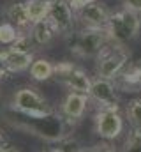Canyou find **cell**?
<instances>
[{
    "instance_id": "obj_1",
    "label": "cell",
    "mask_w": 141,
    "mask_h": 152,
    "mask_svg": "<svg viewBox=\"0 0 141 152\" xmlns=\"http://www.w3.org/2000/svg\"><path fill=\"white\" fill-rule=\"evenodd\" d=\"M4 120L11 127L23 131L27 134H34L41 140L49 142V143L62 142L64 138L72 134V129H74V122L67 120L57 110L53 113L42 115V117H30V115H23L12 110V112L4 115Z\"/></svg>"
},
{
    "instance_id": "obj_2",
    "label": "cell",
    "mask_w": 141,
    "mask_h": 152,
    "mask_svg": "<svg viewBox=\"0 0 141 152\" xmlns=\"http://www.w3.org/2000/svg\"><path fill=\"white\" fill-rule=\"evenodd\" d=\"M69 50L79 58H97L101 51L111 42L106 28H88L81 27L69 37Z\"/></svg>"
},
{
    "instance_id": "obj_3",
    "label": "cell",
    "mask_w": 141,
    "mask_h": 152,
    "mask_svg": "<svg viewBox=\"0 0 141 152\" xmlns=\"http://www.w3.org/2000/svg\"><path fill=\"white\" fill-rule=\"evenodd\" d=\"M141 28V14L132 12L129 9L111 12V18L106 25V34L111 42L115 44H129L140 34Z\"/></svg>"
},
{
    "instance_id": "obj_4",
    "label": "cell",
    "mask_w": 141,
    "mask_h": 152,
    "mask_svg": "<svg viewBox=\"0 0 141 152\" xmlns=\"http://www.w3.org/2000/svg\"><path fill=\"white\" fill-rule=\"evenodd\" d=\"M95 60H97L95 62V75L99 78L115 80L124 71V67L129 64L131 51L125 46H122V44L109 42Z\"/></svg>"
},
{
    "instance_id": "obj_5",
    "label": "cell",
    "mask_w": 141,
    "mask_h": 152,
    "mask_svg": "<svg viewBox=\"0 0 141 152\" xmlns=\"http://www.w3.org/2000/svg\"><path fill=\"white\" fill-rule=\"evenodd\" d=\"M11 108L14 112H20L23 115H30V117H42V115H49L55 110L48 104V101L32 87H21L14 92L12 99H11Z\"/></svg>"
},
{
    "instance_id": "obj_6",
    "label": "cell",
    "mask_w": 141,
    "mask_h": 152,
    "mask_svg": "<svg viewBox=\"0 0 141 152\" xmlns=\"http://www.w3.org/2000/svg\"><path fill=\"white\" fill-rule=\"evenodd\" d=\"M118 87L115 80L106 78H94L92 88L88 92V97L92 103H95L97 110H120V96Z\"/></svg>"
},
{
    "instance_id": "obj_7",
    "label": "cell",
    "mask_w": 141,
    "mask_h": 152,
    "mask_svg": "<svg viewBox=\"0 0 141 152\" xmlns=\"http://www.w3.org/2000/svg\"><path fill=\"white\" fill-rule=\"evenodd\" d=\"M125 127V117L120 110H97L94 115V129L106 142L116 140Z\"/></svg>"
},
{
    "instance_id": "obj_8",
    "label": "cell",
    "mask_w": 141,
    "mask_h": 152,
    "mask_svg": "<svg viewBox=\"0 0 141 152\" xmlns=\"http://www.w3.org/2000/svg\"><path fill=\"white\" fill-rule=\"evenodd\" d=\"M48 18L53 21V25L57 27L58 34L64 37H69L76 27V12L70 7L69 0H49V14Z\"/></svg>"
},
{
    "instance_id": "obj_9",
    "label": "cell",
    "mask_w": 141,
    "mask_h": 152,
    "mask_svg": "<svg viewBox=\"0 0 141 152\" xmlns=\"http://www.w3.org/2000/svg\"><path fill=\"white\" fill-rule=\"evenodd\" d=\"M109 18H111V12L99 0L90 2L88 5H85L81 11L76 12V20L79 21V25L88 28H106Z\"/></svg>"
},
{
    "instance_id": "obj_10",
    "label": "cell",
    "mask_w": 141,
    "mask_h": 152,
    "mask_svg": "<svg viewBox=\"0 0 141 152\" xmlns=\"http://www.w3.org/2000/svg\"><path fill=\"white\" fill-rule=\"evenodd\" d=\"M90 104V97L86 94H79V92H67V96L64 97L58 112L64 115L70 122H79L83 118V115L86 112Z\"/></svg>"
},
{
    "instance_id": "obj_11",
    "label": "cell",
    "mask_w": 141,
    "mask_h": 152,
    "mask_svg": "<svg viewBox=\"0 0 141 152\" xmlns=\"http://www.w3.org/2000/svg\"><path fill=\"white\" fill-rule=\"evenodd\" d=\"M115 83L120 92H141V60L129 62L115 78Z\"/></svg>"
},
{
    "instance_id": "obj_12",
    "label": "cell",
    "mask_w": 141,
    "mask_h": 152,
    "mask_svg": "<svg viewBox=\"0 0 141 152\" xmlns=\"http://www.w3.org/2000/svg\"><path fill=\"white\" fill-rule=\"evenodd\" d=\"M60 81L69 88V92H79V94H86V96H88V92H90V88H92L94 78H90L88 73L83 71L81 67H76V66H74Z\"/></svg>"
},
{
    "instance_id": "obj_13",
    "label": "cell",
    "mask_w": 141,
    "mask_h": 152,
    "mask_svg": "<svg viewBox=\"0 0 141 152\" xmlns=\"http://www.w3.org/2000/svg\"><path fill=\"white\" fill-rule=\"evenodd\" d=\"M0 60L7 66V69L11 73L16 71H25L30 69L32 62H34V53H21V51H14V50H0Z\"/></svg>"
},
{
    "instance_id": "obj_14",
    "label": "cell",
    "mask_w": 141,
    "mask_h": 152,
    "mask_svg": "<svg viewBox=\"0 0 141 152\" xmlns=\"http://www.w3.org/2000/svg\"><path fill=\"white\" fill-rule=\"evenodd\" d=\"M28 34H30V37L34 39L35 46H46V44H49L53 39L58 36V30H57V27L53 25V21L49 18H44V20L30 25Z\"/></svg>"
},
{
    "instance_id": "obj_15",
    "label": "cell",
    "mask_w": 141,
    "mask_h": 152,
    "mask_svg": "<svg viewBox=\"0 0 141 152\" xmlns=\"http://www.w3.org/2000/svg\"><path fill=\"white\" fill-rule=\"evenodd\" d=\"M7 14V20L9 23H12L18 30H23V28H28L32 23H30V18H28V11H27V4L25 2H16V4H11L5 11Z\"/></svg>"
},
{
    "instance_id": "obj_16",
    "label": "cell",
    "mask_w": 141,
    "mask_h": 152,
    "mask_svg": "<svg viewBox=\"0 0 141 152\" xmlns=\"http://www.w3.org/2000/svg\"><path fill=\"white\" fill-rule=\"evenodd\" d=\"M28 71L30 78L35 81H48L55 76V64H51L48 58H35Z\"/></svg>"
},
{
    "instance_id": "obj_17",
    "label": "cell",
    "mask_w": 141,
    "mask_h": 152,
    "mask_svg": "<svg viewBox=\"0 0 141 152\" xmlns=\"http://www.w3.org/2000/svg\"><path fill=\"white\" fill-rule=\"evenodd\" d=\"M27 11L30 23H37L49 14V0H27Z\"/></svg>"
},
{
    "instance_id": "obj_18",
    "label": "cell",
    "mask_w": 141,
    "mask_h": 152,
    "mask_svg": "<svg viewBox=\"0 0 141 152\" xmlns=\"http://www.w3.org/2000/svg\"><path fill=\"white\" fill-rule=\"evenodd\" d=\"M125 118L129 120V124L132 127H140L141 129V96L131 99L127 103V106H125Z\"/></svg>"
},
{
    "instance_id": "obj_19",
    "label": "cell",
    "mask_w": 141,
    "mask_h": 152,
    "mask_svg": "<svg viewBox=\"0 0 141 152\" xmlns=\"http://www.w3.org/2000/svg\"><path fill=\"white\" fill-rule=\"evenodd\" d=\"M120 152H141V129L140 127H131L127 133L122 151Z\"/></svg>"
},
{
    "instance_id": "obj_20",
    "label": "cell",
    "mask_w": 141,
    "mask_h": 152,
    "mask_svg": "<svg viewBox=\"0 0 141 152\" xmlns=\"http://www.w3.org/2000/svg\"><path fill=\"white\" fill-rule=\"evenodd\" d=\"M34 39L30 37V34L28 32H21L18 39L11 44V46H7L9 50H14V51H21V53H34Z\"/></svg>"
},
{
    "instance_id": "obj_21",
    "label": "cell",
    "mask_w": 141,
    "mask_h": 152,
    "mask_svg": "<svg viewBox=\"0 0 141 152\" xmlns=\"http://www.w3.org/2000/svg\"><path fill=\"white\" fill-rule=\"evenodd\" d=\"M21 32L12 25V23H2L0 25V44H5V46H11L16 39H18V36H20Z\"/></svg>"
},
{
    "instance_id": "obj_22",
    "label": "cell",
    "mask_w": 141,
    "mask_h": 152,
    "mask_svg": "<svg viewBox=\"0 0 141 152\" xmlns=\"http://www.w3.org/2000/svg\"><path fill=\"white\" fill-rule=\"evenodd\" d=\"M58 147V151L60 152H85V147L79 143V140L78 138H74L72 134H69L67 138H64L62 142H58L57 143Z\"/></svg>"
},
{
    "instance_id": "obj_23",
    "label": "cell",
    "mask_w": 141,
    "mask_h": 152,
    "mask_svg": "<svg viewBox=\"0 0 141 152\" xmlns=\"http://www.w3.org/2000/svg\"><path fill=\"white\" fill-rule=\"evenodd\" d=\"M124 9H129L132 12H138L141 14V0H120Z\"/></svg>"
},
{
    "instance_id": "obj_24",
    "label": "cell",
    "mask_w": 141,
    "mask_h": 152,
    "mask_svg": "<svg viewBox=\"0 0 141 152\" xmlns=\"http://www.w3.org/2000/svg\"><path fill=\"white\" fill-rule=\"evenodd\" d=\"M85 152H118L116 149H113L111 145H95V147H90V149H85Z\"/></svg>"
},
{
    "instance_id": "obj_25",
    "label": "cell",
    "mask_w": 141,
    "mask_h": 152,
    "mask_svg": "<svg viewBox=\"0 0 141 152\" xmlns=\"http://www.w3.org/2000/svg\"><path fill=\"white\" fill-rule=\"evenodd\" d=\"M90 2H94V0H69L70 7L74 9V12H78V11H81L85 5H88Z\"/></svg>"
},
{
    "instance_id": "obj_26",
    "label": "cell",
    "mask_w": 141,
    "mask_h": 152,
    "mask_svg": "<svg viewBox=\"0 0 141 152\" xmlns=\"http://www.w3.org/2000/svg\"><path fill=\"white\" fill-rule=\"evenodd\" d=\"M9 73H11V71L7 69V66H5V64L0 60V81H2V80H4V78H5L7 75H9Z\"/></svg>"
},
{
    "instance_id": "obj_27",
    "label": "cell",
    "mask_w": 141,
    "mask_h": 152,
    "mask_svg": "<svg viewBox=\"0 0 141 152\" xmlns=\"http://www.w3.org/2000/svg\"><path fill=\"white\" fill-rule=\"evenodd\" d=\"M5 147H7V140H5L4 133L0 131V151H2V149H5Z\"/></svg>"
},
{
    "instance_id": "obj_28",
    "label": "cell",
    "mask_w": 141,
    "mask_h": 152,
    "mask_svg": "<svg viewBox=\"0 0 141 152\" xmlns=\"http://www.w3.org/2000/svg\"><path fill=\"white\" fill-rule=\"evenodd\" d=\"M0 152H20V151H18V149H14V147H9V145H7L5 149H2Z\"/></svg>"
},
{
    "instance_id": "obj_29",
    "label": "cell",
    "mask_w": 141,
    "mask_h": 152,
    "mask_svg": "<svg viewBox=\"0 0 141 152\" xmlns=\"http://www.w3.org/2000/svg\"><path fill=\"white\" fill-rule=\"evenodd\" d=\"M44 152H46V151H44Z\"/></svg>"
}]
</instances>
